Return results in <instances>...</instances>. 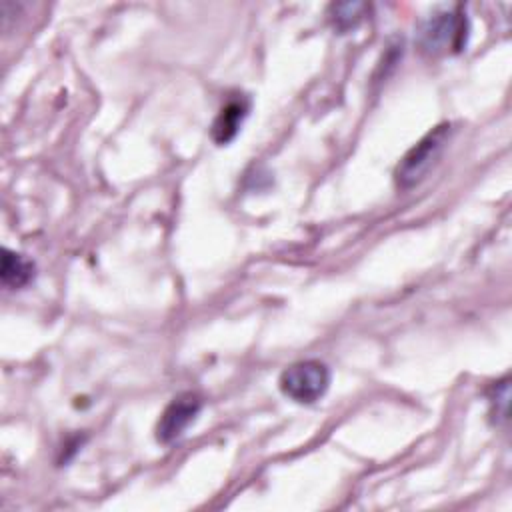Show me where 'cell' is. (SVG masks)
Returning a JSON list of instances; mask_svg holds the SVG:
<instances>
[{
  "instance_id": "1",
  "label": "cell",
  "mask_w": 512,
  "mask_h": 512,
  "mask_svg": "<svg viewBox=\"0 0 512 512\" xmlns=\"http://www.w3.org/2000/svg\"><path fill=\"white\" fill-rule=\"evenodd\" d=\"M470 34V24L462 8L442 10L426 18L418 32L416 44L426 56H446L462 52Z\"/></svg>"
},
{
  "instance_id": "2",
  "label": "cell",
  "mask_w": 512,
  "mask_h": 512,
  "mask_svg": "<svg viewBox=\"0 0 512 512\" xmlns=\"http://www.w3.org/2000/svg\"><path fill=\"white\" fill-rule=\"evenodd\" d=\"M450 132H452L450 124H440L404 154V158L398 162L394 172L398 188L402 190L412 188L432 170V166L438 162V158L442 156V150L448 144Z\"/></svg>"
},
{
  "instance_id": "3",
  "label": "cell",
  "mask_w": 512,
  "mask_h": 512,
  "mask_svg": "<svg viewBox=\"0 0 512 512\" xmlns=\"http://www.w3.org/2000/svg\"><path fill=\"white\" fill-rule=\"evenodd\" d=\"M278 384L286 398L298 404H312L326 394L330 370L320 360H300L284 368Z\"/></svg>"
},
{
  "instance_id": "4",
  "label": "cell",
  "mask_w": 512,
  "mask_h": 512,
  "mask_svg": "<svg viewBox=\"0 0 512 512\" xmlns=\"http://www.w3.org/2000/svg\"><path fill=\"white\" fill-rule=\"evenodd\" d=\"M202 396L198 392H180L170 400L156 424V440L160 444H170L178 440L186 428L196 420L202 410Z\"/></svg>"
},
{
  "instance_id": "5",
  "label": "cell",
  "mask_w": 512,
  "mask_h": 512,
  "mask_svg": "<svg viewBox=\"0 0 512 512\" xmlns=\"http://www.w3.org/2000/svg\"><path fill=\"white\" fill-rule=\"evenodd\" d=\"M250 112V100L242 94L230 98L212 122V138L216 144H228L236 138Z\"/></svg>"
},
{
  "instance_id": "6",
  "label": "cell",
  "mask_w": 512,
  "mask_h": 512,
  "mask_svg": "<svg viewBox=\"0 0 512 512\" xmlns=\"http://www.w3.org/2000/svg\"><path fill=\"white\" fill-rule=\"evenodd\" d=\"M36 274V266L30 258H26L24 254L12 252L8 248L2 250V268H0V276H2V284L10 290H18L28 286L34 280Z\"/></svg>"
},
{
  "instance_id": "7",
  "label": "cell",
  "mask_w": 512,
  "mask_h": 512,
  "mask_svg": "<svg viewBox=\"0 0 512 512\" xmlns=\"http://www.w3.org/2000/svg\"><path fill=\"white\" fill-rule=\"evenodd\" d=\"M366 12H368V4L364 2H340L330 6L328 16L332 20V26L344 34L348 30H354L364 20Z\"/></svg>"
},
{
  "instance_id": "8",
  "label": "cell",
  "mask_w": 512,
  "mask_h": 512,
  "mask_svg": "<svg viewBox=\"0 0 512 512\" xmlns=\"http://www.w3.org/2000/svg\"><path fill=\"white\" fill-rule=\"evenodd\" d=\"M508 398H510L508 378H502V380L494 382V386L490 388V394H488V402H490V416H492L494 424H502V422L506 420V412H508Z\"/></svg>"
}]
</instances>
